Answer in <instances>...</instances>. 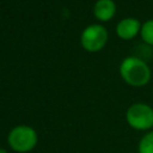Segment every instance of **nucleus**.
<instances>
[{
    "label": "nucleus",
    "instance_id": "nucleus-10",
    "mask_svg": "<svg viewBox=\"0 0 153 153\" xmlns=\"http://www.w3.org/2000/svg\"><path fill=\"white\" fill-rule=\"evenodd\" d=\"M0 149H1V148H0Z\"/></svg>",
    "mask_w": 153,
    "mask_h": 153
},
{
    "label": "nucleus",
    "instance_id": "nucleus-3",
    "mask_svg": "<svg viewBox=\"0 0 153 153\" xmlns=\"http://www.w3.org/2000/svg\"><path fill=\"white\" fill-rule=\"evenodd\" d=\"M126 121L134 130L147 133L153 128V108L146 103H134L126 111Z\"/></svg>",
    "mask_w": 153,
    "mask_h": 153
},
{
    "label": "nucleus",
    "instance_id": "nucleus-6",
    "mask_svg": "<svg viewBox=\"0 0 153 153\" xmlns=\"http://www.w3.org/2000/svg\"><path fill=\"white\" fill-rule=\"evenodd\" d=\"M116 13V5L114 0H97L93 6V14L100 22L112 19Z\"/></svg>",
    "mask_w": 153,
    "mask_h": 153
},
{
    "label": "nucleus",
    "instance_id": "nucleus-1",
    "mask_svg": "<svg viewBox=\"0 0 153 153\" xmlns=\"http://www.w3.org/2000/svg\"><path fill=\"white\" fill-rule=\"evenodd\" d=\"M121 78L133 87H142L151 80V68L139 56H128L120 65Z\"/></svg>",
    "mask_w": 153,
    "mask_h": 153
},
{
    "label": "nucleus",
    "instance_id": "nucleus-2",
    "mask_svg": "<svg viewBox=\"0 0 153 153\" xmlns=\"http://www.w3.org/2000/svg\"><path fill=\"white\" fill-rule=\"evenodd\" d=\"M38 141L37 131L30 126H17L12 128L7 135L10 148L17 153H27L32 151Z\"/></svg>",
    "mask_w": 153,
    "mask_h": 153
},
{
    "label": "nucleus",
    "instance_id": "nucleus-8",
    "mask_svg": "<svg viewBox=\"0 0 153 153\" xmlns=\"http://www.w3.org/2000/svg\"><path fill=\"white\" fill-rule=\"evenodd\" d=\"M140 36L147 45L153 47V19H148L141 25Z\"/></svg>",
    "mask_w": 153,
    "mask_h": 153
},
{
    "label": "nucleus",
    "instance_id": "nucleus-5",
    "mask_svg": "<svg viewBox=\"0 0 153 153\" xmlns=\"http://www.w3.org/2000/svg\"><path fill=\"white\" fill-rule=\"evenodd\" d=\"M141 23L136 18H123L122 20L118 22L116 26V33L120 38L128 41L137 36L141 31Z\"/></svg>",
    "mask_w": 153,
    "mask_h": 153
},
{
    "label": "nucleus",
    "instance_id": "nucleus-9",
    "mask_svg": "<svg viewBox=\"0 0 153 153\" xmlns=\"http://www.w3.org/2000/svg\"><path fill=\"white\" fill-rule=\"evenodd\" d=\"M0 153H6V151H5L4 148H1V149H0Z\"/></svg>",
    "mask_w": 153,
    "mask_h": 153
},
{
    "label": "nucleus",
    "instance_id": "nucleus-7",
    "mask_svg": "<svg viewBox=\"0 0 153 153\" xmlns=\"http://www.w3.org/2000/svg\"><path fill=\"white\" fill-rule=\"evenodd\" d=\"M137 153H153V129L145 133L137 143Z\"/></svg>",
    "mask_w": 153,
    "mask_h": 153
},
{
    "label": "nucleus",
    "instance_id": "nucleus-4",
    "mask_svg": "<svg viewBox=\"0 0 153 153\" xmlns=\"http://www.w3.org/2000/svg\"><path fill=\"white\" fill-rule=\"evenodd\" d=\"M80 42L85 50L91 53L99 51L108 42V31L100 24H91L84 29Z\"/></svg>",
    "mask_w": 153,
    "mask_h": 153
}]
</instances>
